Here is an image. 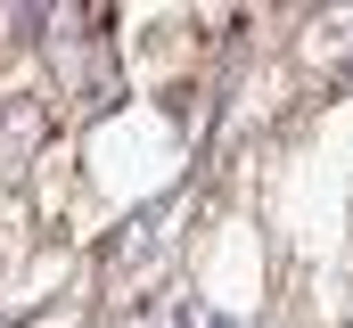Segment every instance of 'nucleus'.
Returning a JSON list of instances; mask_svg holds the SVG:
<instances>
[{"label":"nucleus","mask_w":353,"mask_h":328,"mask_svg":"<svg viewBox=\"0 0 353 328\" xmlns=\"http://www.w3.org/2000/svg\"><path fill=\"white\" fill-rule=\"evenodd\" d=\"M0 140H8V148H41V140H50V107H41L33 90H17L8 115H0Z\"/></svg>","instance_id":"f257e3e1"}]
</instances>
